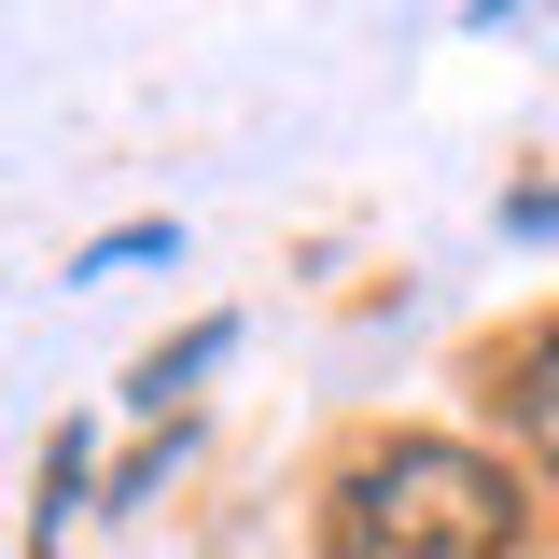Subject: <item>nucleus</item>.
I'll use <instances>...</instances> for the list:
<instances>
[{
  "instance_id": "7",
  "label": "nucleus",
  "mask_w": 559,
  "mask_h": 559,
  "mask_svg": "<svg viewBox=\"0 0 559 559\" xmlns=\"http://www.w3.org/2000/svg\"><path fill=\"white\" fill-rule=\"evenodd\" d=\"M518 14H546V0H462V28H518Z\"/></svg>"
},
{
  "instance_id": "5",
  "label": "nucleus",
  "mask_w": 559,
  "mask_h": 559,
  "mask_svg": "<svg viewBox=\"0 0 559 559\" xmlns=\"http://www.w3.org/2000/svg\"><path fill=\"white\" fill-rule=\"evenodd\" d=\"M154 252H182V224H168V210H140V224H98V238L70 252V280H112V266H154Z\"/></svg>"
},
{
  "instance_id": "4",
  "label": "nucleus",
  "mask_w": 559,
  "mask_h": 559,
  "mask_svg": "<svg viewBox=\"0 0 559 559\" xmlns=\"http://www.w3.org/2000/svg\"><path fill=\"white\" fill-rule=\"evenodd\" d=\"M98 503V448H84V419H57V448H43V503H28V546L57 559V532Z\"/></svg>"
},
{
  "instance_id": "1",
  "label": "nucleus",
  "mask_w": 559,
  "mask_h": 559,
  "mask_svg": "<svg viewBox=\"0 0 559 559\" xmlns=\"http://www.w3.org/2000/svg\"><path fill=\"white\" fill-rule=\"evenodd\" d=\"M322 559H518V476L462 433H364L322 476Z\"/></svg>"
},
{
  "instance_id": "2",
  "label": "nucleus",
  "mask_w": 559,
  "mask_h": 559,
  "mask_svg": "<svg viewBox=\"0 0 559 559\" xmlns=\"http://www.w3.org/2000/svg\"><path fill=\"white\" fill-rule=\"evenodd\" d=\"M489 406L518 419V448H532V462L559 476V308H546V322H532L518 349H503V364H489Z\"/></svg>"
},
{
  "instance_id": "3",
  "label": "nucleus",
  "mask_w": 559,
  "mask_h": 559,
  "mask_svg": "<svg viewBox=\"0 0 559 559\" xmlns=\"http://www.w3.org/2000/svg\"><path fill=\"white\" fill-rule=\"evenodd\" d=\"M224 349H238V322H224V308H210V322H182L168 349H140V364H127V406H154V419H168V392H197Z\"/></svg>"
},
{
  "instance_id": "6",
  "label": "nucleus",
  "mask_w": 559,
  "mask_h": 559,
  "mask_svg": "<svg viewBox=\"0 0 559 559\" xmlns=\"http://www.w3.org/2000/svg\"><path fill=\"white\" fill-rule=\"evenodd\" d=\"M503 238H559V182H518L503 197Z\"/></svg>"
}]
</instances>
